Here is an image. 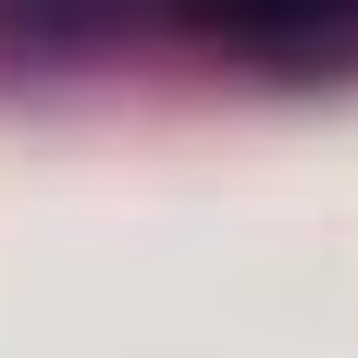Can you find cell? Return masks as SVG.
Masks as SVG:
<instances>
[{
  "label": "cell",
  "mask_w": 358,
  "mask_h": 358,
  "mask_svg": "<svg viewBox=\"0 0 358 358\" xmlns=\"http://www.w3.org/2000/svg\"><path fill=\"white\" fill-rule=\"evenodd\" d=\"M148 13H173L198 37H334V25H358V0H148Z\"/></svg>",
  "instance_id": "obj_1"
}]
</instances>
